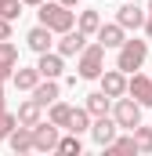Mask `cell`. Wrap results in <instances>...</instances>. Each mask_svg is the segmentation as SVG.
<instances>
[{
	"label": "cell",
	"mask_w": 152,
	"mask_h": 156,
	"mask_svg": "<svg viewBox=\"0 0 152 156\" xmlns=\"http://www.w3.org/2000/svg\"><path fill=\"white\" fill-rule=\"evenodd\" d=\"M102 91H105L109 98H123V94H127V76H123V69L102 73Z\"/></svg>",
	"instance_id": "cell-10"
},
{
	"label": "cell",
	"mask_w": 152,
	"mask_h": 156,
	"mask_svg": "<svg viewBox=\"0 0 152 156\" xmlns=\"http://www.w3.org/2000/svg\"><path fill=\"white\" fill-rule=\"evenodd\" d=\"M80 149H83V142H80L76 131H69V138L58 142V153H65V156H80Z\"/></svg>",
	"instance_id": "cell-24"
},
{
	"label": "cell",
	"mask_w": 152,
	"mask_h": 156,
	"mask_svg": "<svg viewBox=\"0 0 152 156\" xmlns=\"http://www.w3.org/2000/svg\"><path fill=\"white\" fill-rule=\"evenodd\" d=\"M15 66H18V47L0 40V80H15Z\"/></svg>",
	"instance_id": "cell-11"
},
{
	"label": "cell",
	"mask_w": 152,
	"mask_h": 156,
	"mask_svg": "<svg viewBox=\"0 0 152 156\" xmlns=\"http://www.w3.org/2000/svg\"><path fill=\"white\" fill-rule=\"evenodd\" d=\"M40 109H43V105H40L36 98L22 102V105H18V123H26V127H36V123H40Z\"/></svg>",
	"instance_id": "cell-17"
},
{
	"label": "cell",
	"mask_w": 152,
	"mask_h": 156,
	"mask_svg": "<svg viewBox=\"0 0 152 156\" xmlns=\"http://www.w3.org/2000/svg\"><path fill=\"white\" fill-rule=\"evenodd\" d=\"M58 123H51V120H40L36 127H33V145H36V153H51V149H58Z\"/></svg>",
	"instance_id": "cell-5"
},
{
	"label": "cell",
	"mask_w": 152,
	"mask_h": 156,
	"mask_svg": "<svg viewBox=\"0 0 152 156\" xmlns=\"http://www.w3.org/2000/svg\"><path fill=\"white\" fill-rule=\"evenodd\" d=\"M62 4H69V7H73V4H76V0H62Z\"/></svg>",
	"instance_id": "cell-32"
},
{
	"label": "cell",
	"mask_w": 152,
	"mask_h": 156,
	"mask_svg": "<svg viewBox=\"0 0 152 156\" xmlns=\"http://www.w3.org/2000/svg\"><path fill=\"white\" fill-rule=\"evenodd\" d=\"M0 113H4V80H0Z\"/></svg>",
	"instance_id": "cell-29"
},
{
	"label": "cell",
	"mask_w": 152,
	"mask_h": 156,
	"mask_svg": "<svg viewBox=\"0 0 152 156\" xmlns=\"http://www.w3.org/2000/svg\"><path fill=\"white\" fill-rule=\"evenodd\" d=\"M123 33H127V29H123L119 22H109V26L102 22V29H98V40H102L105 47H123V40H127Z\"/></svg>",
	"instance_id": "cell-14"
},
{
	"label": "cell",
	"mask_w": 152,
	"mask_h": 156,
	"mask_svg": "<svg viewBox=\"0 0 152 156\" xmlns=\"http://www.w3.org/2000/svg\"><path fill=\"white\" fill-rule=\"evenodd\" d=\"M102 66H105V44H102V40L80 51V66H76V69H80V80H98L105 73Z\"/></svg>",
	"instance_id": "cell-2"
},
{
	"label": "cell",
	"mask_w": 152,
	"mask_h": 156,
	"mask_svg": "<svg viewBox=\"0 0 152 156\" xmlns=\"http://www.w3.org/2000/svg\"><path fill=\"white\" fill-rule=\"evenodd\" d=\"M69 131H76V134L91 131V109H87V105H83V109H73V120H69Z\"/></svg>",
	"instance_id": "cell-22"
},
{
	"label": "cell",
	"mask_w": 152,
	"mask_h": 156,
	"mask_svg": "<svg viewBox=\"0 0 152 156\" xmlns=\"http://www.w3.org/2000/svg\"><path fill=\"white\" fill-rule=\"evenodd\" d=\"M145 55H149V44H145V40H123V47H119V55H116V69L134 73V69H141Z\"/></svg>",
	"instance_id": "cell-3"
},
{
	"label": "cell",
	"mask_w": 152,
	"mask_h": 156,
	"mask_svg": "<svg viewBox=\"0 0 152 156\" xmlns=\"http://www.w3.org/2000/svg\"><path fill=\"white\" fill-rule=\"evenodd\" d=\"M7 145H11L18 156H22V153H33V149H36V145H33V127H26V123L15 127V131L7 134Z\"/></svg>",
	"instance_id": "cell-12"
},
{
	"label": "cell",
	"mask_w": 152,
	"mask_h": 156,
	"mask_svg": "<svg viewBox=\"0 0 152 156\" xmlns=\"http://www.w3.org/2000/svg\"><path fill=\"white\" fill-rule=\"evenodd\" d=\"M116 131H119V123H116V116H109V113H105V116H98L94 123H91V138H94L102 149L116 138Z\"/></svg>",
	"instance_id": "cell-7"
},
{
	"label": "cell",
	"mask_w": 152,
	"mask_h": 156,
	"mask_svg": "<svg viewBox=\"0 0 152 156\" xmlns=\"http://www.w3.org/2000/svg\"><path fill=\"white\" fill-rule=\"evenodd\" d=\"M15 127H18V113H7V109H4V113H0V142H7V134H11Z\"/></svg>",
	"instance_id": "cell-25"
},
{
	"label": "cell",
	"mask_w": 152,
	"mask_h": 156,
	"mask_svg": "<svg viewBox=\"0 0 152 156\" xmlns=\"http://www.w3.org/2000/svg\"><path fill=\"white\" fill-rule=\"evenodd\" d=\"M116 22H119L123 29H141V26L149 22V11H141V7H138V0H127V4L119 7Z\"/></svg>",
	"instance_id": "cell-6"
},
{
	"label": "cell",
	"mask_w": 152,
	"mask_h": 156,
	"mask_svg": "<svg viewBox=\"0 0 152 156\" xmlns=\"http://www.w3.org/2000/svg\"><path fill=\"white\" fill-rule=\"evenodd\" d=\"M0 15H4V18H11V22H15V18H18V15H22V0H4V4H0Z\"/></svg>",
	"instance_id": "cell-27"
},
{
	"label": "cell",
	"mask_w": 152,
	"mask_h": 156,
	"mask_svg": "<svg viewBox=\"0 0 152 156\" xmlns=\"http://www.w3.org/2000/svg\"><path fill=\"white\" fill-rule=\"evenodd\" d=\"M127 94H130V98H138L141 105H152V76L134 73V76L127 80Z\"/></svg>",
	"instance_id": "cell-9"
},
{
	"label": "cell",
	"mask_w": 152,
	"mask_h": 156,
	"mask_svg": "<svg viewBox=\"0 0 152 156\" xmlns=\"http://www.w3.org/2000/svg\"><path fill=\"white\" fill-rule=\"evenodd\" d=\"M76 26H80L87 37H91V33L98 37V29H102V15H98V11H80V22H76Z\"/></svg>",
	"instance_id": "cell-20"
},
{
	"label": "cell",
	"mask_w": 152,
	"mask_h": 156,
	"mask_svg": "<svg viewBox=\"0 0 152 156\" xmlns=\"http://www.w3.org/2000/svg\"><path fill=\"white\" fill-rule=\"evenodd\" d=\"M130 134H134V145H138V153H152V127H141V123H138Z\"/></svg>",
	"instance_id": "cell-23"
},
{
	"label": "cell",
	"mask_w": 152,
	"mask_h": 156,
	"mask_svg": "<svg viewBox=\"0 0 152 156\" xmlns=\"http://www.w3.org/2000/svg\"><path fill=\"white\" fill-rule=\"evenodd\" d=\"M51 37H54V29H47V26H43V22H40L36 29H29V47H33V51H36V55H43V51H51Z\"/></svg>",
	"instance_id": "cell-15"
},
{
	"label": "cell",
	"mask_w": 152,
	"mask_h": 156,
	"mask_svg": "<svg viewBox=\"0 0 152 156\" xmlns=\"http://www.w3.org/2000/svg\"><path fill=\"white\" fill-rule=\"evenodd\" d=\"M145 33H149V40H152V18H149V22H145Z\"/></svg>",
	"instance_id": "cell-30"
},
{
	"label": "cell",
	"mask_w": 152,
	"mask_h": 156,
	"mask_svg": "<svg viewBox=\"0 0 152 156\" xmlns=\"http://www.w3.org/2000/svg\"><path fill=\"white\" fill-rule=\"evenodd\" d=\"M40 80H43L40 69H15V87H18V91H33Z\"/></svg>",
	"instance_id": "cell-18"
},
{
	"label": "cell",
	"mask_w": 152,
	"mask_h": 156,
	"mask_svg": "<svg viewBox=\"0 0 152 156\" xmlns=\"http://www.w3.org/2000/svg\"><path fill=\"white\" fill-rule=\"evenodd\" d=\"M105 149H109V153H138V145H134V134H130V138H112Z\"/></svg>",
	"instance_id": "cell-26"
},
{
	"label": "cell",
	"mask_w": 152,
	"mask_h": 156,
	"mask_svg": "<svg viewBox=\"0 0 152 156\" xmlns=\"http://www.w3.org/2000/svg\"><path fill=\"white\" fill-rule=\"evenodd\" d=\"M40 22H43L47 29H54V33H69L76 26V15L69 11V4H62V0H58V4H47V0H43V4H40Z\"/></svg>",
	"instance_id": "cell-1"
},
{
	"label": "cell",
	"mask_w": 152,
	"mask_h": 156,
	"mask_svg": "<svg viewBox=\"0 0 152 156\" xmlns=\"http://www.w3.org/2000/svg\"><path fill=\"white\" fill-rule=\"evenodd\" d=\"M47 120H51V123H58V127H69V120H73V105H65V102H54Z\"/></svg>",
	"instance_id": "cell-21"
},
{
	"label": "cell",
	"mask_w": 152,
	"mask_h": 156,
	"mask_svg": "<svg viewBox=\"0 0 152 156\" xmlns=\"http://www.w3.org/2000/svg\"><path fill=\"white\" fill-rule=\"evenodd\" d=\"M83 47H87V33H83L80 26L69 29V33H62V40H58V55H65V58H69V55H80Z\"/></svg>",
	"instance_id": "cell-8"
},
{
	"label": "cell",
	"mask_w": 152,
	"mask_h": 156,
	"mask_svg": "<svg viewBox=\"0 0 152 156\" xmlns=\"http://www.w3.org/2000/svg\"><path fill=\"white\" fill-rule=\"evenodd\" d=\"M33 98H36L40 105H54L58 102V83L54 80H40L36 87H33Z\"/></svg>",
	"instance_id": "cell-16"
},
{
	"label": "cell",
	"mask_w": 152,
	"mask_h": 156,
	"mask_svg": "<svg viewBox=\"0 0 152 156\" xmlns=\"http://www.w3.org/2000/svg\"><path fill=\"white\" fill-rule=\"evenodd\" d=\"M0 4H4V0H0Z\"/></svg>",
	"instance_id": "cell-34"
},
{
	"label": "cell",
	"mask_w": 152,
	"mask_h": 156,
	"mask_svg": "<svg viewBox=\"0 0 152 156\" xmlns=\"http://www.w3.org/2000/svg\"><path fill=\"white\" fill-rule=\"evenodd\" d=\"M112 116H116V123H119L123 131H134V127L141 123V102H138V98H116Z\"/></svg>",
	"instance_id": "cell-4"
},
{
	"label": "cell",
	"mask_w": 152,
	"mask_h": 156,
	"mask_svg": "<svg viewBox=\"0 0 152 156\" xmlns=\"http://www.w3.org/2000/svg\"><path fill=\"white\" fill-rule=\"evenodd\" d=\"M62 58H65V55H51V51H43V55H40V62H36L40 76H43V80H58V76H62V69H65V66H62Z\"/></svg>",
	"instance_id": "cell-13"
},
{
	"label": "cell",
	"mask_w": 152,
	"mask_h": 156,
	"mask_svg": "<svg viewBox=\"0 0 152 156\" xmlns=\"http://www.w3.org/2000/svg\"><path fill=\"white\" fill-rule=\"evenodd\" d=\"M22 4H33V7H40V4H43V0H22Z\"/></svg>",
	"instance_id": "cell-31"
},
{
	"label": "cell",
	"mask_w": 152,
	"mask_h": 156,
	"mask_svg": "<svg viewBox=\"0 0 152 156\" xmlns=\"http://www.w3.org/2000/svg\"><path fill=\"white\" fill-rule=\"evenodd\" d=\"M149 18H152V0H149Z\"/></svg>",
	"instance_id": "cell-33"
},
{
	"label": "cell",
	"mask_w": 152,
	"mask_h": 156,
	"mask_svg": "<svg viewBox=\"0 0 152 156\" xmlns=\"http://www.w3.org/2000/svg\"><path fill=\"white\" fill-rule=\"evenodd\" d=\"M109 102H112V98H109L105 91H91V94H87V109H91V116H105V113H109Z\"/></svg>",
	"instance_id": "cell-19"
},
{
	"label": "cell",
	"mask_w": 152,
	"mask_h": 156,
	"mask_svg": "<svg viewBox=\"0 0 152 156\" xmlns=\"http://www.w3.org/2000/svg\"><path fill=\"white\" fill-rule=\"evenodd\" d=\"M0 40H11V18L0 15Z\"/></svg>",
	"instance_id": "cell-28"
}]
</instances>
